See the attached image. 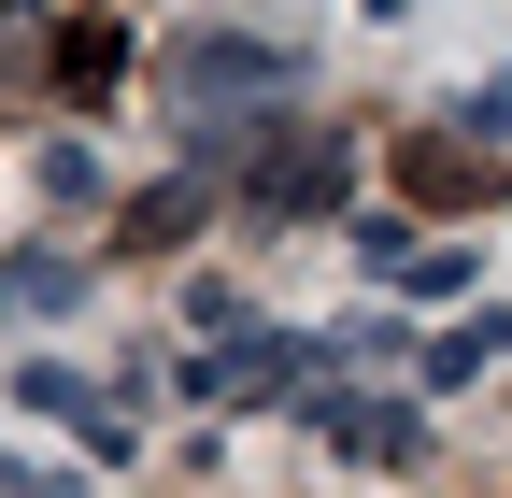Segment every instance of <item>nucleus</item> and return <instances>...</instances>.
Segmentation results:
<instances>
[{"label": "nucleus", "mask_w": 512, "mask_h": 498, "mask_svg": "<svg viewBox=\"0 0 512 498\" xmlns=\"http://www.w3.org/2000/svg\"><path fill=\"white\" fill-rule=\"evenodd\" d=\"M470 271H484L470 242H427V228H399V257H384L370 285H384V299H470Z\"/></svg>", "instance_id": "6"}, {"label": "nucleus", "mask_w": 512, "mask_h": 498, "mask_svg": "<svg viewBox=\"0 0 512 498\" xmlns=\"http://www.w3.org/2000/svg\"><path fill=\"white\" fill-rule=\"evenodd\" d=\"M43 200H100V157L86 143H43Z\"/></svg>", "instance_id": "9"}, {"label": "nucleus", "mask_w": 512, "mask_h": 498, "mask_svg": "<svg viewBox=\"0 0 512 498\" xmlns=\"http://www.w3.org/2000/svg\"><path fill=\"white\" fill-rule=\"evenodd\" d=\"M285 86H299V57L256 43V29H171L157 43V100H185V143H200V157H228Z\"/></svg>", "instance_id": "1"}, {"label": "nucleus", "mask_w": 512, "mask_h": 498, "mask_svg": "<svg viewBox=\"0 0 512 498\" xmlns=\"http://www.w3.org/2000/svg\"><path fill=\"white\" fill-rule=\"evenodd\" d=\"M299 413L328 427V442H342L356 470H413V456H427V413H413V399H356V385H313Z\"/></svg>", "instance_id": "3"}, {"label": "nucleus", "mask_w": 512, "mask_h": 498, "mask_svg": "<svg viewBox=\"0 0 512 498\" xmlns=\"http://www.w3.org/2000/svg\"><path fill=\"white\" fill-rule=\"evenodd\" d=\"M15 399H29L43 427H72V442H100V456H128V399H100L86 370H57V356H15Z\"/></svg>", "instance_id": "4"}, {"label": "nucleus", "mask_w": 512, "mask_h": 498, "mask_svg": "<svg viewBox=\"0 0 512 498\" xmlns=\"http://www.w3.org/2000/svg\"><path fill=\"white\" fill-rule=\"evenodd\" d=\"M328 356H342V342H313V328H214L200 356H171V385L200 399V413H242V399L299 413L313 385H328Z\"/></svg>", "instance_id": "2"}, {"label": "nucleus", "mask_w": 512, "mask_h": 498, "mask_svg": "<svg viewBox=\"0 0 512 498\" xmlns=\"http://www.w3.org/2000/svg\"><path fill=\"white\" fill-rule=\"evenodd\" d=\"M86 470H29V456H0V498H72Z\"/></svg>", "instance_id": "10"}, {"label": "nucleus", "mask_w": 512, "mask_h": 498, "mask_svg": "<svg viewBox=\"0 0 512 498\" xmlns=\"http://www.w3.org/2000/svg\"><path fill=\"white\" fill-rule=\"evenodd\" d=\"M498 356H512V299H498V314H456V328H441L413 370H427V385H484Z\"/></svg>", "instance_id": "7"}, {"label": "nucleus", "mask_w": 512, "mask_h": 498, "mask_svg": "<svg viewBox=\"0 0 512 498\" xmlns=\"http://www.w3.org/2000/svg\"><path fill=\"white\" fill-rule=\"evenodd\" d=\"M0 299H15V314H72V299H86V257H15Z\"/></svg>", "instance_id": "8"}, {"label": "nucleus", "mask_w": 512, "mask_h": 498, "mask_svg": "<svg viewBox=\"0 0 512 498\" xmlns=\"http://www.w3.org/2000/svg\"><path fill=\"white\" fill-rule=\"evenodd\" d=\"M242 200H256V214H328V200H342V143H328V129H299L285 157L256 143V171H242Z\"/></svg>", "instance_id": "5"}]
</instances>
